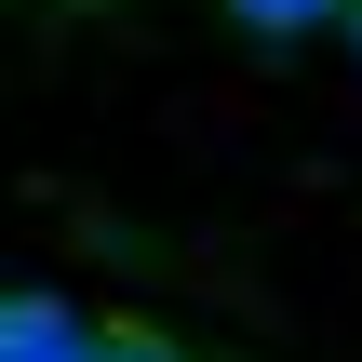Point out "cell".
Listing matches in <instances>:
<instances>
[{
  "label": "cell",
  "instance_id": "4",
  "mask_svg": "<svg viewBox=\"0 0 362 362\" xmlns=\"http://www.w3.org/2000/svg\"><path fill=\"white\" fill-rule=\"evenodd\" d=\"M349 40H362V0H349Z\"/></svg>",
  "mask_w": 362,
  "mask_h": 362
},
{
  "label": "cell",
  "instance_id": "3",
  "mask_svg": "<svg viewBox=\"0 0 362 362\" xmlns=\"http://www.w3.org/2000/svg\"><path fill=\"white\" fill-rule=\"evenodd\" d=\"M107 362H175V349H161V336H107Z\"/></svg>",
  "mask_w": 362,
  "mask_h": 362
},
{
  "label": "cell",
  "instance_id": "2",
  "mask_svg": "<svg viewBox=\"0 0 362 362\" xmlns=\"http://www.w3.org/2000/svg\"><path fill=\"white\" fill-rule=\"evenodd\" d=\"M255 40H309V27H349V0H228Z\"/></svg>",
  "mask_w": 362,
  "mask_h": 362
},
{
  "label": "cell",
  "instance_id": "1",
  "mask_svg": "<svg viewBox=\"0 0 362 362\" xmlns=\"http://www.w3.org/2000/svg\"><path fill=\"white\" fill-rule=\"evenodd\" d=\"M0 362H107V336L81 309H54V296H13L0 309Z\"/></svg>",
  "mask_w": 362,
  "mask_h": 362
}]
</instances>
